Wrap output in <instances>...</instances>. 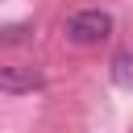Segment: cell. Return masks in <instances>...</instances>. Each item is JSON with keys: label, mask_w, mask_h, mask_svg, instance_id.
<instances>
[{"label": "cell", "mask_w": 133, "mask_h": 133, "mask_svg": "<svg viewBox=\"0 0 133 133\" xmlns=\"http://www.w3.org/2000/svg\"><path fill=\"white\" fill-rule=\"evenodd\" d=\"M112 37V12L104 8H79L66 17V42L75 46H100Z\"/></svg>", "instance_id": "6da1fadb"}, {"label": "cell", "mask_w": 133, "mask_h": 133, "mask_svg": "<svg viewBox=\"0 0 133 133\" xmlns=\"http://www.w3.org/2000/svg\"><path fill=\"white\" fill-rule=\"evenodd\" d=\"M46 79L37 66H0V91L8 96H25V91H37Z\"/></svg>", "instance_id": "7a4b0ae2"}, {"label": "cell", "mask_w": 133, "mask_h": 133, "mask_svg": "<svg viewBox=\"0 0 133 133\" xmlns=\"http://www.w3.org/2000/svg\"><path fill=\"white\" fill-rule=\"evenodd\" d=\"M112 79H116L121 87H129V83H133V54H125V50H121V54H112Z\"/></svg>", "instance_id": "3957f363"}, {"label": "cell", "mask_w": 133, "mask_h": 133, "mask_svg": "<svg viewBox=\"0 0 133 133\" xmlns=\"http://www.w3.org/2000/svg\"><path fill=\"white\" fill-rule=\"evenodd\" d=\"M29 33H33L29 25H4V29H0V42H8V46H12V42H25Z\"/></svg>", "instance_id": "277c9868"}]
</instances>
